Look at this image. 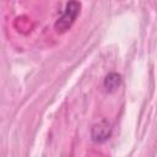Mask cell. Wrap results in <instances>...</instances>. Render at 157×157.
<instances>
[{
    "label": "cell",
    "mask_w": 157,
    "mask_h": 157,
    "mask_svg": "<svg viewBox=\"0 0 157 157\" xmlns=\"http://www.w3.org/2000/svg\"><path fill=\"white\" fill-rule=\"evenodd\" d=\"M80 9H81V4L78 1H69L65 5V9H64L61 16L56 20V22L54 25L55 29L59 33L66 32L75 22L77 15L80 13Z\"/></svg>",
    "instance_id": "1"
},
{
    "label": "cell",
    "mask_w": 157,
    "mask_h": 157,
    "mask_svg": "<svg viewBox=\"0 0 157 157\" xmlns=\"http://www.w3.org/2000/svg\"><path fill=\"white\" fill-rule=\"evenodd\" d=\"M112 135V125L108 120H101L92 125L91 128V139L97 144H102L108 140Z\"/></svg>",
    "instance_id": "2"
},
{
    "label": "cell",
    "mask_w": 157,
    "mask_h": 157,
    "mask_svg": "<svg viewBox=\"0 0 157 157\" xmlns=\"http://www.w3.org/2000/svg\"><path fill=\"white\" fill-rule=\"evenodd\" d=\"M120 83H121V76L118 72H109L103 81V86L107 92H114L120 86Z\"/></svg>",
    "instance_id": "3"
}]
</instances>
